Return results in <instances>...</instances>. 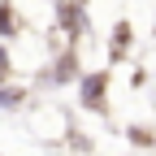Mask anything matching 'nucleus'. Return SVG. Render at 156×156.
I'll list each match as a JSON object with an SVG mask.
<instances>
[{
  "label": "nucleus",
  "mask_w": 156,
  "mask_h": 156,
  "mask_svg": "<svg viewBox=\"0 0 156 156\" xmlns=\"http://www.w3.org/2000/svg\"><path fill=\"white\" fill-rule=\"evenodd\" d=\"M108 83H113V74L108 69H95V74H78V108L83 113H95V117H104L108 113Z\"/></svg>",
  "instance_id": "1"
},
{
  "label": "nucleus",
  "mask_w": 156,
  "mask_h": 156,
  "mask_svg": "<svg viewBox=\"0 0 156 156\" xmlns=\"http://www.w3.org/2000/svg\"><path fill=\"white\" fill-rule=\"evenodd\" d=\"M56 30H61L69 44H78V39L91 35V13L83 0H56Z\"/></svg>",
  "instance_id": "2"
},
{
  "label": "nucleus",
  "mask_w": 156,
  "mask_h": 156,
  "mask_svg": "<svg viewBox=\"0 0 156 156\" xmlns=\"http://www.w3.org/2000/svg\"><path fill=\"white\" fill-rule=\"evenodd\" d=\"M78 74H83V65H78V48H65V52H56L52 56V69H48V78L56 87H69V83H78Z\"/></svg>",
  "instance_id": "3"
},
{
  "label": "nucleus",
  "mask_w": 156,
  "mask_h": 156,
  "mask_svg": "<svg viewBox=\"0 0 156 156\" xmlns=\"http://www.w3.org/2000/svg\"><path fill=\"white\" fill-rule=\"evenodd\" d=\"M134 44V30L130 22H117L113 26V39H108V61H126V48Z\"/></svg>",
  "instance_id": "4"
},
{
  "label": "nucleus",
  "mask_w": 156,
  "mask_h": 156,
  "mask_svg": "<svg viewBox=\"0 0 156 156\" xmlns=\"http://www.w3.org/2000/svg\"><path fill=\"white\" fill-rule=\"evenodd\" d=\"M22 30V22H17V9L9 5V0H0V39H9Z\"/></svg>",
  "instance_id": "5"
},
{
  "label": "nucleus",
  "mask_w": 156,
  "mask_h": 156,
  "mask_svg": "<svg viewBox=\"0 0 156 156\" xmlns=\"http://www.w3.org/2000/svg\"><path fill=\"white\" fill-rule=\"evenodd\" d=\"M22 100H26V91H22V87H9L5 78H0V113H9V108H17Z\"/></svg>",
  "instance_id": "6"
},
{
  "label": "nucleus",
  "mask_w": 156,
  "mask_h": 156,
  "mask_svg": "<svg viewBox=\"0 0 156 156\" xmlns=\"http://www.w3.org/2000/svg\"><path fill=\"white\" fill-rule=\"evenodd\" d=\"M126 139H130L134 147H156V134H147L143 126H130V130H126Z\"/></svg>",
  "instance_id": "7"
},
{
  "label": "nucleus",
  "mask_w": 156,
  "mask_h": 156,
  "mask_svg": "<svg viewBox=\"0 0 156 156\" xmlns=\"http://www.w3.org/2000/svg\"><path fill=\"white\" fill-rule=\"evenodd\" d=\"M9 74H13V61H9V48L0 44V78H9Z\"/></svg>",
  "instance_id": "8"
},
{
  "label": "nucleus",
  "mask_w": 156,
  "mask_h": 156,
  "mask_svg": "<svg viewBox=\"0 0 156 156\" xmlns=\"http://www.w3.org/2000/svg\"><path fill=\"white\" fill-rule=\"evenodd\" d=\"M83 5H91V0H83Z\"/></svg>",
  "instance_id": "9"
}]
</instances>
